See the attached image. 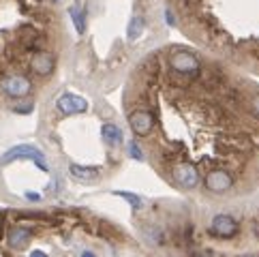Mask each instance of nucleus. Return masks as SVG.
<instances>
[{"instance_id":"9b49d317","label":"nucleus","mask_w":259,"mask_h":257,"mask_svg":"<svg viewBox=\"0 0 259 257\" xmlns=\"http://www.w3.org/2000/svg\"><path fill=\"white\" fill-rule=\"evenodd\" d=\"M30 238H32L30 229H26V227H13L11 232H9L7 240H9V246H11V249H24V246H28Z\"/></svg>"},{"instance_id":"4468645a","label":"nucleus","mask_w":259,"mask_h":257,"mask_svg":"<svg viewBox=\"0 0 259 257\" xmlns=\"http://www.w3.org/2000/svg\"><path fill=\"white\" fill-rule=\"evenodd\" d=\"M144 28H146V20L142 15H135L131 24H128V28H126V34H128V39L135 41V39H140V36L144 34Z\"/></svg>"},{"instance_id":"dca6fc26","label":"nucleus","mask_w":259,"mask_h":257,"mask_svg":"<svg viewBox=\"0 0 259 257\" xmlns=\"http://www.w3.org/2000/svg\"><path fill=\"white\" fill-rule=\"evenodd\" d=\"M116 195H118V197H122V199H126L128 204L133 206V210H140V208H142V197L133 195V193H126V191H116Z\"/></svg>"},{"instance_id":"a211bd4d","label":"nucleus","mask_w":259,"mask_h":257,"mask_svg":"<svg viewBox=\"0 0 259 257\" xmlns=\"http://www.w3.org/2000/svg\"><path fill=\"white\" fill-rule=\"evenodd\" d=\"M251 107H253L255 116L259 118V93H253V95H251Z\"/></svg>"},{"instance_id":"6ab92c4d","label":"nucleus","mask_w":259,"mask_h":257,"mask_svg":"<svg viewBox=\"0 0 259 257\" xmlns=\"http://www.w3.org/2000/svg\"><path fill=\"white\" fill-rule=\"evenodd\" d=\"M28 257H48V253H43V251H32Z\"/></svg>"},{"instance_id":"2eb2a0df","label":"nucleus","mask_w":259,"mask_h":257,"mask_svg":"<svg viewBox=\"0 0 259 257\" xmlns=\"http://www.w3.org/2000/svg\"><path fill=\"white\" fill-rule=\"evenodd\" d=\"M69 13H71V17H73V24H75V30H77L79 34H84V30H86V13L81 11L79 7H71Z\"/></svg>"},{"instance_id":"6e6552de","label":"nucleus","mask_w":259,"mask_h":257,"mask_svg":"<svg viewBox=\"0 0 259 257\" xmlns=\"http://www.w3.org/2000/svg\"><path fill=\"white\" fill-rule=\"evenodd\" d=\"M30 79L28 77H24V75H7L3 79V90L9 95V97H13V99H22L30 93Z\"/></svg>"},{"instance_id":"39448f33","label":"nucleus","mask_w":259,"mask_h":257,"mask_svg":"<svg viewBox=\"0 0 259 257\" xmlns=\"http://www.w3.org/2000/svg\"><path fill=\"white\" fill-rule=\"evenodd\" d=\"M17 159H30L36 163V167L43 169V172H48V163H45V157H43V152L39 148H34V146H15V148H11L3 159H0V163H11V161H17Z\"/></svg>"},{"instance_id":"9d476101","label":"nucleus","mask_w":259,"mask_h":257,"mask_svg":"<svg viewBox=\"0 0 259 257\" xmlns=\"http://www.w3.org/2000/svg\"><path fill=\"white\" fill-rule=\"evenodd\" d=\"M54 67H56V60H54V56L50 52H36V54H32L30 69L36 73V75H50V73L54 71Z\"/></svg>"},{"instance_id":"1a4fd4ad","label":"nucleus","mask_w":259,"mask_h":257,"mask_svg":"<svg viewBox=\"0 0 259 257\" xmlns=\"http://www.w3.org/2000/svg\"><path fill=\"white\" fill-rule=\"evenodd\" d=\"M56 107H58V112H62L64 116H73V114L86 112L88 103H86V99H81L77 95H62L56 101Z\"/></svg>"},{"instance_id":"7ed1b4c3","label":"nucleus","mask_w":259,"mask_h":257,"mask_svg":"<svg viewBox=\"0 0 259 257\" xmlns=\"http://www.w3.org/2000/svg\"><path fill=\"white\" fill-rule=\"evenodd\" d=\"M171 178L178 187L182 189H197L199 185V169L195 163H189V161H178L171 165Z\"/></svg>"},{"instance_id":"20e7f679","label":"nucleus","mask_w":259,"mask_h":257,"mask_svg":"<svg viewBox=\"0 0 259 257\" xmlns=\"http://www.w3.org/2000/svg\"><path fill=\"white\" fill-rule=\"evenodd\" d=\"M203 185L210 193H217V195H223V193L231 191L234 187V176L229 174V169L225 167H214L206 174V178H203Z\"/></svg>"},{"instance_id":"412c9836","label":"nucleus","mask_w":259,"mask_h":257,"mask_svg":"<svg viewBox=\"0 0 259 257\" xmlns=\"http://www.w3.org/2000/svg\"><path fill=\"white\" fill-rule=\"evenodd\" d=\"M3 236H5V221L0 219V238H3Z\"/></svg>"},{"instance_id":"f8f14e48","label":"nucleus","mask_w":259,"mask_h":257,"mask_svg":"<svg viewBox=\"0 0 259 257\" xmlns=\"http://www.w3.org/2000/svg\"><path fill=\"white\" fill-rule=\"evenodd\" d=\"M69 172H71L73 178H77V180H81V182H92L95 178H99V169L86 167V165H75V163H71V165H69Z\"/></svg>"},{"instance_id":"f3484780","label":"nucleus","mask_w":259,"mask_h":257,"mask_svg":"<svg viewBox=\"0 0 259 257\" xmlns=\"http://www.w3.org/2000/svg\"><path fill=\"white\" fill-rule=\"evenodd\" d=\"M128 154L137 161H144V152H142L140 146H137V142H128Z\"/></svg>"},{"instance_id":"423d86ee","label":"nucleus","mask_w":259,"mask_h":257,"mask_svg":"<svg viewBox=\"0 0 259 257\" xmlns=\"http://www.w3.org/2000/svg\"><path fill=\"white\" fill-rule=\"evenodd\" d=\"M128 124L137 137H148L154 128V114L148 107H137L128 114Z\"/></svg>"},{"instance_id":"0eeeda50","label":"nucleus","mask_w":259,"mask_h":257,"mask_svg":"<svg viewBox=\"0 0 259 257\" xmlns=\"http://www.w3.org/2000/svg\"><path fill=\"white\" fill-rule=\"evenodd\" d=\"M210 234L217 238H234L238 234V223L229 215H217L210 223Z\"/></svg>"},{"instance_id":"aec40b11","label":"nucleus","mask_w":259,"mask_h":257,"mask_svg":"<svg viewBox=\"0 0 259 257\" xmlns=\"http://www.w3.org/2000/svg\"><path fill=\"white\" fill-rule=\"evenodd\" d=\"M26 197H28V199H34V201L39 199V195H36V193H26Z\"/></svg>"},{"instance_id":"4be33fe9","label":"nucleus","mask_w":259,"mask_h":257,"mask_svg":"<svg viewBox=\"0 0 259 257\" xmlns=\"http://www.w3.org/2000/svg\"><path fill=\"white\" fill-rule=\"evenodd\" d=\"M79 257H97V255H95V253H92V251H84V253H81Z\"/></svg>"},{"instance_id":"ddd939ff","label":"nucleus","mask_w":259,"mask_h":257,"mask_svg":"<svg viewBox=\"0 0 259 257\" xmlns=\"http://www.w3.org/2000/svg\"><path fill=\"white\" fill-rule=\"evenodd\" d=\"M101 133H103V140L109 144V146H118L120 142H122V133H120V128L112 122L103 124V128H101Z\"/></svg>"},{"instance_id":"f03ea898","label":"nucleus","mask_w":259,"mask_h":257,"mask_svg":"<svg viewBox=\"0 0 259 257\" xmlns=\"http://www.w3.org/2000/svg\"><path fill=\"white\" fill-rule=\"evenodd\" d=\"M165 67L171 69L174 73H180V75H195L201 69L199 58L187 48H167L165 50V56H161Z\"/></svg>"},{"instance_id":"f257e3e1","label":"nucleus","mask_w":259,"mask_h":257,"mask_svg":"<svg viewBox=\"0 0 259 257\" xmlns=\"http://www.w3.org/2000/svg\"><path fill=\"white\" fill-rule=\"evenodd\" d=\"M182 30L208 52L259 67V0H169Z\"/></svg>"}]
</instances>
